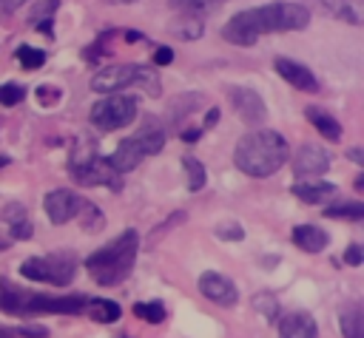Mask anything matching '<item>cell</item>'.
<instances>
[{
	"label": "cell",
	"mask_w": 364,
	"mask_h": 338,
	"mask_svg": "<svg viewBox=\"0 0 364 338\" xmlns=\"http://www.w3.org/2000/svg\"><path fill=\"white\" fill-rule=\"evenodd\" d=\"M310 23V11L301 3H270L233 14L222 28V37L233 45H253L262 34L301 31Z\"/></svg>",
	"instance_id": "6da1fadb"
},
{
	"label": "cell",
	"mask_w": 364,
	"mask_h": 338,
	"mask_svg": "<svg viewBox=\"0 0 364 338\" xmlns=\"http://www.w3.org/2000/svg\"><path fill=\"white\" fill-rule=\"evenodd\" d=\"M287 156H290V148H287L284 136L276 131L245 133L233 151L236 168L247 176H270L287 162Z\"/></svg>",
	"instance_id": "7a4b0ae2"
},
{
	"label": "cell",
	"mask_w": 364,
	"mask_h": 338,
	"mask_svg": "<svg viewBox=\"0 0 364 338\" xmlns=\"http://www.w3.org/2000/svg\"><path fill=\"white\" fill-rule=\"evenodd\" d=\"M136 250H139L136 233L134 230H125L111 244H105L97 253H91L85 258V270H88V276L97 284L114 287V284H119V281H125L131 276V267L136 261Z\"/></svg>",
	"instance_id": "3957f363"
},
{
	"label": "cell",
	"mask_w": 364,
	"mask_h": 338,
	"mask_svg": "<svg viewBox=\"0 0 364 338\" xmlns=\"http://www.w3.org/2000/svg\"><path fill=\"white\" fill-rule=\"evenodd\" d=\"M85 295H43L0 278V310L9 315H31V312H57V315H77L85 307Z\"/></svg>",
	"instance_id": "277c9868"
},
{
	"label": "cell",
	"mask_w": 364,
	"mask_h": 338,
	"mask_svg": "<svg viewBox=\"0 0 364 338\" xmlns=\"http://www.w3.org/2000/svg\"><path fill=\"white\" fill-rule=\"evenodd\" d=\"M162 145H165L162 128H145V131H139V133H134V136H125V139L117 145V151L111 153L108 162H111V168H114L117 173H125V170H134L145 156L162 151Z\"/></svg>",
	"instance_id": "5b68a950"
},
{
	"label": "cell",
	"mask_w": 364,
	"mask_h": 338,
	"mask_svg": "<svg viewBox=\"0 0 364 338\" xmlns=\"http://www.w3.org/2000/svg\"><path fill=\"white\" fill-rule=\"evenodd\" d=\"M20 273L31 281H46L54 287H68L77 273V261L71 253H51V256H34L20 264Z\"/></svg>",
	"instance_id": "8992f818"
},
{
	"label": "cell",
	"mask_w": 364,
	"mask_h": 338,
	"mask_svg": "<svg viewBox=\"0 0 364 338\" xmlns=\"http://www.w3.org/2000/svg\"><path fill=\"white\" fill-rule=\"evenodd\" d=\"M134 119H136V99L125 94H111L91 108V125L100 131H117Z\"/></svg>",
	"instance_id": "52a82bcc"
},
{
	"label": "cell",
	"mask_w": 364,
	"mask_h": 338,
	"mask_svg": "<svg viewBox=\"0 0 364 338\" xmlns=\"http://www.w3.org/2000/svg\"><path fill=\"white\" fill-rule=\"evenodd\" d=\"M71 173H74V179L82 182V185H108V187H117V185H119V182H117L119 173L111 168L108 159H102L100 153H94V148H88L85 153L77 151V153L71 156Z\"/></svg>",
	"instance_id": "ba28073f"
},
{
	"label": "cell",
	"mask_w": 364,
	"mask_h": 338,
	"mask_svg": "<svg viewBox=\"0 0 364 338\" xmlns=\"http://www.w3.org/2000/svg\"><path fill=\"white\" fill-rule=\"evenodd\" d=\"M136 80H142V82H148L151 88V94H156V82L151 80V74L148 71H142L139 65H134V62H122V65H105L100 74H94L91 77V91H100V94H114L117 88H125V85H131V82H136Z\"/></svg>",
	"instance_id": "9c48e42d"
},
{
	"label": "cell",
	"mask_w": 364,
	"mask_h": 338,
	"mask_svg": "<svg viewBox=\"0 0 364 338\" xmlns=\"http://www.w3.org/2000/svg\"><path fill=\"white\" fill-rule=\"evenodd\" d=\"M88 205L91 202H85L80 193L65 190V187H57V190L46 193V199H43V207H46V216L51 219V224H65L68 219L82 216V210Z\"/></svg>",
	"instance_id": "30bf717a"
},
{
	"label": "cell",
	"mask_w": 364,
	"mask_h": 338,
	"mask_svg": "<svg viewBox=\"0 0 364 338\" xmlns=\"http://www.w3.org/2000/svg\"><path fill=\"white\" fill-rule=\"evenodd\" d=\"M330 168V153L318 145H301L293 156V173L301 176V179H310V176H324Z\"/></svg>",
	"instance_id": "8fae6325"
},
{
	"label": "cell",
	"mask_w": 364,
	"mask_h": 338,
	"mask_svg": "<svg viewBox=\"0 0 364 338\" xmlns=\"http://www.w3.org/2000/svg\"><path fill=\"white\" fill-rule=\"evenodd\" d=\"M199 293H202L205 298H210L213 304H222V307H233L236 298H239L236 284H233L228 276L213 273V270L205 273V276H199Z\"/></svg>",
	"instance_id": "7c38bea8"
},
{
	"label": "cell",
	"mask_w": 364,
	"mask_h": 338,
	"mask_svg": "<svg viewBox=\"0 0 364 338\" xmlns=\"http://www.w3.org/2000/svg\"><path fill=\"white\" fill-rule=\"evenodd\" d=\"M273 68H276L279 77H282L284 82H290L293 88L307 91V94L318 91V80L310 74L307 65H301V62H296V60H287V57H276V60H273Z\"/></svg>",
	"instance_id": "4fadbf2b"
},
{
	"label": "cell",
	"mask_w": 364,
	"mask_h": 338,
	"mask_svg": "<svg viewBox=\"0 0 364 338\" xmlns=\"http://www.w3.org/2000/svg\"><path fill=\"white\" fill-rule=\"evenodd\" d=\"M230 102H233V108L239 111V116H242L245 122H250V125H259V122L267 116V108H264L262 97H259L256 91H250V88L233 85V88H230Z\"/></svg>",
	"instance_id": "5bb4252c"
},
{
	"label": "cell",
	"mask_w": 364,
	"mask_h": 338,
	"mask_svg": "<svg viewBox=\"0 0 364 338\" xmlns=\"http://www.w3.org/2000/svg\"><path fill=\"white\" fill-rule=\"evenodd\" d=\"M279 338H318V327L307 312H287L279 321Z\"/></svg>",
	"instance_id": "9a60e30c"
},
{
	"label": "cell",
	"mask_w": 364,
	"mask_h": 338,
	"mask_svg": "<svg viewBox=\"0 0 364 338\" xmlns=\"http://www.w3.org/2000/svg\"><path fill=\"white\" fill-rule=\"evenodd\" d=\"M338 324L344 338H364V307L358 301H347L338 312Z\"/></svg>",
	"instance_id": "2e32d148"
},
{
	"label": "cell",
	"mask_w": 364,
	"mask_h": 338,
	"mask_svg": "<svg viewBox=\"0 0 364 338\" xmlns=\"http://www.w3.org/2000/svg\"><path fill=\"white\" fill-rule=\"evenodd\" d=\"M293 241H296V247H301L307 253H321L327 247L330 236L321 227H316V224H299L293 230Z\"/></svg>",
	"instance_id": "e0dca14e"
},
{
	"label": "cell",
	"mask_w": 364,
	"mask_h": 338,
	"mask_svg": "<svg viewBox=\"0 0 364 338\" xmlns=\"http://www.w3.org/2000/svg\"><path fill=\"white\" fill-rule=\"evenodd\" d=\"M290 193L296 199L307 202V205H316V202H324L327 196H333L336 185H330V182H299V185L290 187Z\"/></svg>",
	"instance_id": "ac0fdd59"
},
{
	"label": "cell",
	"mask_w": 364,
	"mask_h": 338,
	"mask_svg": "<svg viewBox=\"0 0 364 338\" xmlns=\"http://www.w3.org/2000/svg\"><path fill=\"white\" fill-rule=\"evenodd\" d=\"M82 312H85L88 318L100 321V324H114L122 310H119V304L111 301V298H88L85 307H82Z\"/></svg>",
	"instance_id": "d6986e66"
},
{
	"label": "cell",
	"mask_w": 364,
	"mask_h": 338,
	"mask_svg": "<svg viewBox=\"0 0 364 338\" xmlns=\"http://www.w3.org/2000/svg\"><path fill=\"white\" fill-rule=\"evenodd\" d=\"M307 119L318 128V133H321L324 139H330V142L341 139V125H338V119H333L327 111H321V108L310 105V108H307Z\"/></svg>",
	"instance_id": "ffe728a7"
},
{
	"label": "cell",
	"mask_w": 364,
	"mask_h": 338,
	"mask_svg": "<svg viewBox=\"0 0 364 338\" xmlns=\"http://www.w3.org/2000/svg\"><path fill=\"white\" fill-rule=\"evenodd\" d=\"M3 216H6V222H9L11 239H28V236H31V222H28L26 210H23L17 202H11V205L3 210Z\"/></svg>",
	"instance_id": "44dd1931"
},
{
	"label": "cell",
	"mask_w": 364,
	"mask_h": 338,
	"mask_svg": "<svg viewBox=\"0 0 364 338\" xmlns=\"http://www.w3.org/2000/svg\"><path fill=\"white\" fill-rule=\"evenodd\" d=\"M57 6H60V0H40V3L31 9V14H28L31 26H34L37 31H48V34H51V14L57 11Z\"/></svg>",
	"instance_id": "7402d4cb"
},
{
	"label": "cell",
	"mask_w": 364,
	"mask_h": 338,
	"mask_svg": "<svg viewBox=\"0 0 364 338\" xmlns=\"http://www.w3.org/2000/svg\"><path fill=\"white\" fill-rule=\"evenodd\" d=\"M182 168L188 170V190H202L205 182H208V170L199 159L193 156H182Z\"/></svg>",
	"instance_id": "603a6c76"
},
{
	"label": "cell",
	"mask_w": 364,
	"mask_h": 338,
	"mask_svg": "<svg viewBox=\"0 0 364 338\" xmlns=\"http://www.w3.org/2000/svg\"><path fill=\"white\" fill-rule=\"evenodd\" d=\"M324 216L330 219H353V222H361L364 219V202H341V205H330L324 210Z\"/></svg>",
	"instance_id": "cb8c5ba5"
},
{
	"label": "cell",
	"mask_w": 364,
	"mask_h": 338,
	"mask_svg": "<svg viewBox=\"0 0 364 338\" xmlns=\"http://www.w3.org/2000/svg\"><path fill=\"white\" fill-rule=\"evenodd\" d=\"M134 315H139L148 324H162L165 321V307L159 301H139V304H134Z\"/></svg>",
	"instance_id": "d4e9b609"
},
{
	"label": "cell",
	"mask_w": 364,
	"mask_h": 338,
	"mask_svg": "<svg viewBox=\"0 0 364 338\" xmlns=\"http://www.w3.org/2000/svg\"><path fill=\"white\" fill-rule=\"evenodd\" d=\"M17 60L23 62V68L34 71V68H40V65L46 62V54H43L40 48H31V45H20V48H17Z\"/></svg>",
	"instance_id": "484cf974"
},
{
	"label": "cell",
	"mask_w": 364,
	"mask_h": 338,
	"mask_svg": "<svg viewBox=\"0 0 364 338\" xmlns=\"http://www.w3.org/2000/svg\"><path fill=\"white\" fill-rule=\"evenodd\" d=\"M26 99V88L17 82H6L0 85V105H17Z\"/></svg>",
	"instance_id": "4316f807"
},
{
	"label": "cell",
	"mask_w": 364,
	"mask_h": 338,
	"mask_svg": "<svg viewBox=\"0 0 364 338\" xmlns=\"http://www.w3.org/2000/svg\"><path fill=\"white\" fill-rule=\"evenodd\" d=\"M222 0H171V6L179 11H205V9H213Z\"/></svg>",
	"instance_id": "83f0119b"
},
{
	"label": "cell",
	"mask_w": 364,
	"mask_h": 338,
	"mask_svg": "<svg viewBox=\"0 0 364 338\" xmlns=\"http://www.w3.org/2000/svg\"><path fill=\"white\" fill-rule=\"evenodd\" d=\"M216 236H219V239H233V241H239V239H242V227H236V224H228V227L219 224V227H216Z\"/></svg>",
	"instance_id": "f1b7e54d"
},
{
	"label": "cell",
	"mask_w": 364,
	"mask_h": 338,
	"mask_svg": "<svg viewBox=\"0 0 364 338\" xmlns=\"http://www.w3.org/2000/svg\"><path fill=\"white\" fill-rule=\"evenodd\" d=\"M171 60H173V51L168 45H162V48L154 51V65H168Z\"/></svg>",
	"instance_id": "f546056e"
},
{
	"label": "cell",
	"mask_w": 364,
	"mask_h": 338,
	"mask_svg": "<svg viewBox=\"0 0 364 338\" xmlns=\"http://www.w3.org/2000/svg\"><path fill=\"white\" fill-rule=\"evenodd\" d=\"M57 97H60V91H54V85H40V91H37L40 102H54Z\"/></svg>",
	"instance_id": "4dcf8cb0"
},
{
	"label": "cell",
	"mask_w": 364,
	"mask_h": 338,
	"mask_svg": "<svg viewBox=\"0 0 364 338\" xmlns=\"http://www.w3.org/2000/svg\"><path fill=\"white\" fill-rule=\"evenodd\" d=\"M344 261H347V264H361V247H358V244H350Z\"/></svg>",
	"instance_id": "1f68e13d"
},
{
	"label": "cell",
	"mask_w": 364,
	"mask_h": 338,
	"mask_svg": "<svg viewBox=\"0 0 364 338\" xmlns=\"http://www.w3.org/2000/svg\"><path fill=\"white\" fill-rule=\"evenodd\" d=\"M23 3H26V0H0V11H3V14H11V11H17Z\"/></svg>",
	"instance_id": "d6a6232c"
},
{
	"label": "cell",
	"mask_w": 364,
	"mask_h": 338,
	"mask_svg": "<svg viewBox=\"0 0 364 338\" xmlns=\"http://www.w3.org/2000/svg\"><path fill=\"white\" fill-rule=\"evenodd\" d=\"M199 133H202V131H199V128H188V131H182V133H179V136H182V139H185V142H196V139H199Z\"/></svg>",
	"instance_id": "836d02e7"
},
{
	"label": "cell",
	"mask_w": 364,
	"mask_h": 338,
	"mask_svg": "<svg viewBox=\"0 0 364 338\" xmlns=\"http://www.w3.org/2000/svg\"><path fill=\"white\" fill-rule=\"evenodd\" d=\"M216 119H219V108H210V114H208V119H205V128L216 125Z\"/></svg>",
	"instance_id": "e575fe53"
},
{
	"label": "cell",
	"mask_w": 364,
	"mask_h": 338,
	"mask_svg": "<svg viewBox=\"0 0 364 338\" xmlns=\"http://www.w3.org/2000/svg\"><path fill=\"white\" fill-rule=\"evenodd\" d=\"M350 159H353V162H361L364 156H361V151H350Z\"/></svg>",
	"instance_id": "d590c367"
},
{
	"label": "cell",
	"mask_w": 364,
	"mask_h": 338,
	"mask_svg": "<svg viewBox=\"0 0 364 338\" xmlns=\"http://www.w3.org/2000/svg\"><path fill=\"white\" fill-rule=\"evenodd\" d=\"M11 335H14L11 329H3V327H0V338H11Z\"/></svg>",
	"instance_id": "8d00e7d4"
},
{
	"label": "cell",
	"mask_w": 364,
	"mask_h": 338,
	"mask_svg": "<svg viewBox=\"0 0 364 338\" xmlns=\"http://www.w3.org/2000/svg\"><path fill=\"white\" fill-rule=\"evenodd\" d=\"M105 3H136V0H105Z\"/></svg>",
	"instance_id": "74e56055"
},
{
	"label": "cell",
	"mask_w": 364,
	"mask_h": 338,
	"mask_svg": "<svg viewBox=\"0 0 364 338\" xmlns=\"http://www.w3.org/2000/svg\"><path fill=\"white\" fill-rule=\"evenodd\" d=\"M6 162H9V156H0V168H3V165H6Z\"/></svg>",
	"instance_id": "f35d334b"
},
{
	"label": "cell",
	"mask_w": 364,
	"mask_h": 338,
	"mask_svg": "<svg viewBox=\"0 0 364 338\" xmlns=\"http://www.w3.org/2000/svg\"><path fill=\"white\" fill-rule=\"evenodd\" d=\"M0 250H6V241H3V239H0Z\"/></svg>",
	"instance_id": "ab89813d"
}]
</instances>
